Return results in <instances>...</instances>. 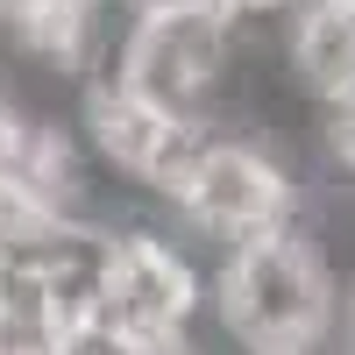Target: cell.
Wrapping results in <instances>:
<instances>
[{
  "label": "cell",
  "instance_id": "obj_1",
  "mask_svg": "<svg viewBox=\"0 0 355 355\" xmlns=\"http://www.w3.org/2000/svg\"><path fill=\"white\" fill-rule=\"evenodd\" d=\"M214 306L249 355H320V341L341 327V291L291 220L227 242L214 270Z\"/></svg>",
  "mask_w": 355,
  "mask_h": 355
},
{
  "label": "cell",
  "instance_id": "obj_2",
  "mask_svg": "<svg viewBox=\"0 0 355 355\" xmlns=\"http://www.w3.org/2000/svg\"><path fill=\"white\" fill-rule=\"evenodd\" d=\"M227 28H234V8H220V0L135 8V28L114 57V78L150 93L171 114H199L227 71Z\"/></svg>",
  "mask_w": 355,
  "mask_h": 355
},
{
  "label": "cell",
  "instance_id": "obj_3",
  "mask_svg": "<svg viewBox=\"0 0 355 355\" xmlns=\"http://www.w3.org/2000/svg\"><path fill=\"white\" fill-rule=\"evenodd\" d=\"M164 199H178V214L206 234H220V242H242V234L291 220V178L256 142H234V135H199L192 164L178 171V185Z\"/></svg>",
  "mask_w": 355,
  "mask_h": 355
},
{
  "label": "cell",
  "instance_id": "obj_4",
  "mask_svg": "<svg viewBox=\"0 0 355 355\" xmlns=\"http://www.w3.org/2000/svg\"><path fill=\"white\" fill-rule=\"evenodd\" d=\"M199 313V270L157 234H114L107 277H100V320L107 334L135 341H178Z\"/></svg>",
  "mask_w": 355,
  "mask_h": 355
},
{
  "label": "cell",
  "instance_id": "obj_5",
  "mask_svg": "<svg viewBox=\"0 0 355 355\" xmlns=\"http://www.w3.org/2000/svg\"><path fill=\"white\" fill-rule=\"evenodd\" d=\"M85 135H93V150L121 178L157 185V192H171L178 171H185L192 150H199V121H192V114H171L150 93L121 85V78L93 85V100H85Z\"/></svg>",
  "mask_w": 355,
  "mask_h": 355
}]
</instances>
